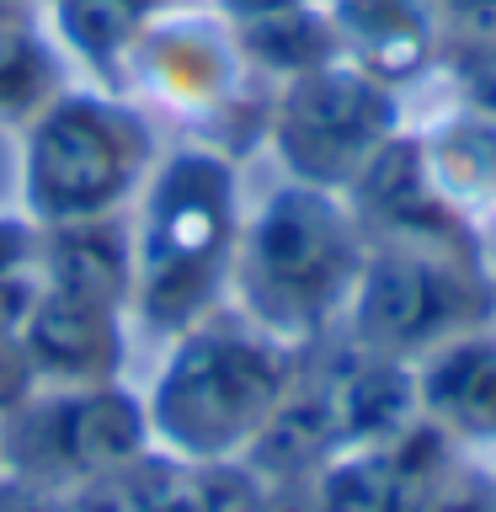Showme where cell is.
<instances>
[{
    "mask_svg": "<svg viewBox=\"0 0 496 512\" xmlns=\"http://www.w3.org/2000/svg\"><path fill=\"white\" fill-rule=\"evenodd\" d=\"M363 256L368 235L342 192L283 182L240 219L230 262L235 310L294 352L320 347L342 326Z\"/></svg>",
    "mask_w": 496,
    "mask_h": 512,
    "instance_id": "6da1fadb",
    "label": "cell"
},
{
    "mask_svg": "<svg viewBox=\"0 0 496 512\" xmlns=\"http://www.w3.org/2000/svg\"><path fill=\"white\" fill-rule=\"evenodd\" d=\"M240 176L219 144H182L155 160L139 187L134 299L144 331L182 336L219 310L240 240Z\"/></svg>",
    "mask_w": 496,
    "mask_h": 512,
    "instance_id": "7a4b0ae2",
    "label": "cell"
},
{
    "mask_svg": "<svg viewBox=\"0 0 496 512\" xmlns=\"http://www.w3.org/2000/svg\"><path fill=\"white\" fill-rule=\"evenodd\" d=\"M299 352L256 331L246 315L214 310L182 336L144 395L150 443L182 464H240L294 379Z\"/></svg>",
    "mask_w": 496,
    "mask_h": 512,
    "instance_id": "3957f363",
    "label": "cell"
},
{
    "mask_svg": "<svg viewBox=\"0 0 496 512\" xmlns=\"http://www.w3.org/2000/svg\"><path fill=\"white\" fill-rule=\"evenodd\" d=\"M155 166V134L123 96L59 86L27 118L22 208L32 230L123 214Z\"/></svg>",
    "mask_w": 496,
    "mask_h": 512,
    "instance_id": "277c9868",
    "label": "cell"
},
{
    "mask_svg": "<svg viewBox=\"0 0 496 512\" xmlns=\"http://www.w3.org/2000/svg\"><path fill=\"white\" fill-rule=\"evenodd\" d=\"M491 315H496V283L480 272L475 251L368 240L342 326L347 347L416 363L448 336L486 326Z\"/></svg>",
    "mask_w": 496,
    "mask_h": 512,
    "instance_id": "5b68a950",
    "label": "cell"
},
{
    "mask_svg": "<svg viewBox=\"0 0 496 512\" xmlns=\"http://www.w3.org/2000/svg\"><path fill=\"white\" fill-rule=\"evenodd\" d=\"M144 395L123 379L75 384V390H32L11 416H0V464L48 491H75L86 480L123 470L150 454Z\"/></svg>",
    "mask_w": 496,
    "mask_h": 512,
    "instance_id": "8992f818",
    "label": "cell"
},
{
    "mask_svg": "<svg viewBox=\"0 0 496 512\" xmlns=\"http://www.w3.org/2000/svg\"><path fill=\"white\" fill-rule=\"evenodd\" d=\"M400 134V102L384 80L336 59L315 75L283 80L267 112V139L288 182L347 192L358 171Z\"/></svg>",
    "mask_w": 496,
    "mask_h": 512,
    "instance_id": "52a82bcc",
    "label": "cell"
},
{
    "mask_svg": "<svg viewBox=\"0 0 496 512\" xmlns=\"http://www.w3.org/2000/svg\"><path fill=\"white\" fill-rule=\"evenodd\" d=\"M240 48L230 22L203 11H166L139 32L128 75L176 112H224L240 86Z\"/></svg>",
    "mask_w": 496,
    "mask_h": 512,
    "instance_id": "ba28073f",
    "label": "cell"
},
{
    "mask_svg": "<svg viewBox=\"0 0 496 512\" xmlns=\"http://www.w3.org/2000/svg\"><path fill=\"white\" fill-rule=\"evenodd\" d=\"M123 320L128 310L59 294V288H38L22 326H16L38 390H75V384L123 379V358H128Z\"/></svg>",
    "mask_w": 496,
    "mask_h": 512,
    "instance_id": "9c48e42d",
    "label": "cell"
},
{
    "mask_svg": "<svg viewBox=\"0 0 496 512\" xmlns=\"http://www.w3.org/2000/svg\"><path fill=\"white\" fill-rule=\"evenodd\" d=\"M416 411L454 448H496V331L470 326L411 363Z\"/></svg>",
    "mask_w": 496,
    "mask_h": 512,
    "instance_id": "30bf717a",
    "label": "cell"
},
{
    "mask_svg": "<svg viewBox=\"0 0 496 512\" xmlns=\"http://www.w3.org/2000/svg\"><path fill=\"white\" fill-rule=\"evenodd\" d=\"M331 16L342 59L384 86H411L443 54L432 0H320Z\"/></svg>",
    "mask_w": 496,
    "mask_h": 512,
    "instance_id": "8fae6325",
    "label": "cell"
},
{
    "mask_svg": "<svg viewBox=\"0 0 496 512\" xmlns=\"http://www.w3.org/2000/svg\"><path fill=\"white\" fill-rule=\"evenodd\" d=\"M38 283L128 310V299H134V230H128V219L102 214L38 230Z\"/></svg>",
    "mask_w": 496,
    "mask_h": 512,
    "instance_id": "7c38bea8",
    "label": "cell"
},
{
    "mask_svg": "<svg viewBox=\"0 0 496 512\" xmlns=\"http://www.w3.org/2000/svg\"><path fill=\"white\" fill-rule=\"evenodd\" d=\"M427 160L432 187L454 214L475 219L496 208V112L486 102H470L464 112H448L427 134H416Z\"/></svg>",
    "mask_w": 496,
    "mask_h": 512,
    "instance_id": "4fadbf2b",
    "label": "cell"
},
{
    "mask_svg": "<svg viewBox=\"0 0 496 512\" xmlns=\"http://www.w3.org/2000/svg\"><path fill=\"white\" fill-rule=\"evenodd\" d=\"M166 11L171 0H48L54 38L107 86L128 75V54H134L139 32Z\"/></svg>",
    "mask_w": 496,
    "mask_h": 512,
    "instance_id": "5bb4252c",
    "label": "cell"
},
{
    "mask_svg": "<svg viewBox=\"0 0 496 512\" xmlns=\"http://www.w3.org/2000/svg\"><path fill=\"white\" fill-rule=\"evenodd\" d=\"M235 32V48L251 70H267L278 80H299V75H315L326 64L342 59V43H336V27L331 16L320 11V0L310 6H294V11H272V16H256V22H240Z\"/></svg>",
    "mask_w": 496,
    "mask_h": 512,
    "instance_id": "9a60e30c",
    "label": "cell"
},
{
    "mask_svg": "<svg viewBox=\"0 0 496 512\" xmlns=\"http://www.w3.org/2000/svg\"><path fill=\"white\" fill-rule=\"evenodd\" d=\"M59 91V59L22 16H0V118H32Z\"/></svg>",
    "mask_w": 496,
    "mask_h": 512,
    "instance_id": "2e32d148",
    "label": "cell"
},
{
    "mask_svg": "<svg viewBox=\"0 0 496 512\" xmlns=\"http://www.w3.org/2000/svg\"><path fill=\"white\" fill-rule=\"evenodd\" d=\"M432 11L448 54L470 64L480 86H496V0H432Z\"/></svg>",
    "mask_w": 496,
    "mask_h": 512,
    "instance_id": "e0dca14e",
    "label": "cell"
},
{
    "mask_svg": "<svg viewBox=\"0 0 496 512\" xmlns=\"http://www.w3.org/2000/svg\"><path fill=\"white\" fill-rule=\"evenodd\" d=\"M203 512H267V480L246 464H203Z\"/></svg>",
    "mask_w": 496,
    "mask_h": 512,
    "instance_id": "ac0fdd59",
    "label": "cell"
},
{
    "mask_svg": "<svg viewBox=\"0 0 496 512\" xmlns=\"http://www.w3.org/2000/svg\"><path fill=\"white\" fill-rule=\"evenodd\" d=\"M32 390H38V379H32V363H27V352H22V336L0 326V416H11Z\"/></svg>",
    "mask_w": 496,
    "mask_h": 512,
    "instance_id": "d6986e66",
    "label": "cell"
},
{
    "mask_svg": "<svg viewBox=\"0 0 496 512\" xmlns=\"http://www.w3.org/2000/svg\"><path fill=\"white\" fill-rule=\"evenodd\" d=\"M422 512H496V491L486 486V480L454 470V475L443 480V491L432 496Z\"/></svg>",
    "mask_w": 496,
    "mask_h": 512,
    "instance_id": "ffe728a7",
    "label": "cell"
},
{
    "mask_svg": "<svg viewBox=\"0 0 496 512\" xmlns=\"http://www.w3.org/2000/svg\"><path fill=\"white\" fill-rule=\"evenodd\" d=\"M0 512H70V502L59 491L32 486V480L0 470Z\"/></svg>",
    "mask_w": 496,
    "mask_h": 512,
    "instance_id": "44dd1931",
    "label": "cell"
},
{
    "mask_svg": "<svg viewBox=\"0 0 496 512\" xmlns=\"http://www.w3.org/2000/svg\"><path fill=\"white\" fill-rule=\"evenodd\" d=\"M294 6H310V0H214V16L219 22H256V16H272V11H294Z\"/></svg>",
    "mask_w": 496,
    "mask_h": 512,
    "instance_id": "7402d4cb",
    "label": "cell"
},
{
    "mask_svg": "<svg viewBox=\"0 0 496 512\" xmlns=\"http://www.w3.org/2000/svg\"><path fill=\"white\" fill-rule=\"evenodd\" d=\"M22 6L27 0H0V16H22Z\"/></svg>",
    "mask_w": 496,
    "mask_h": 512,
    "instance_id": "603a6c76",
    "label": "cell"
},
{
    "mask_svg": "<svg viewBox=\"0 0 496 512\" xmlns=\"http://www.w3.org/2000/svg\"><path fill=\"white\" fill-rule=\"evenodd\" d=\"M475 102H486V107L496 112V86H486V91H480V96H475Z\"/></svg>",
    "mask_w": 496,
    "mask_h": 512,
    "instance_id": "cb8c5ba5",
    "label": "cell"
},
{
    "mask_svg": "<svg viewBox=\"0 0 496 512\" xmlns=\"http://www.w3.org/2000/svg\"><path fill=\"white\" fill-rule=\"evenodd\" d=\"M0 470H6V464H0Z\"/></svg>",
    "mask_w": 496,
    "mask_h": 512,
    "instance_id": "d4e9b609",
    "label": "cell"
},
{
    "mask_svg": "<svg viewBox=\"0 0 496 512\" xmlns=\"http://www.w3.org/2000/svg\"><path fill=\"white\" fill-rule=\"evenodd\" d=\"M43 6H48V0H43Z\"/></svg>",
    "mask_w": 496,
    "mask_h": 512,
    "instance_id": "484cf974",
    "label": "cell"
}]
</instances>
